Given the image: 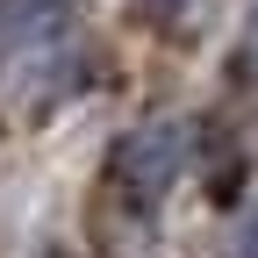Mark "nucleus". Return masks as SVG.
Masks as SVG:
<instances>
[{"label": "nucleus", "instance_id": "nucleus-2", "mask_svg": "<svg viewBox=\"0 0 258 258\" xmlns=\"http://www.w3.org/2000/svg\"><path fill=\"white\" fill-rule=\"evenodd\" d=\"M137 8H144V15H158V22H172V15L186 8V0H137Z\"/></svg>", "mask_w": 258, "mask_h": 258}, {"label": "nucleus", "instance_id": "nucleus-3", "mask_svg": "<svg viewBox=\"0 0 258 258\" xmlns=\"http://www.w3.org/2000/svg\"><path fill=\"white\" fill-rule=\"evenodd\" d=\"M237 258H258V222H251V230H244V251Z\"/></svg>", "mask_w": 258, "mask_h": 258}, {"label": "nucleus", "instance_id": "nucleus-1", "mask_svg": "<svg viewBox=\"0 0 258 258\" xmlns=\"http://www.w3.org/2000/svg\"><path fill=\"white\" fill-rule=\"evenodd\" d=\"M179 165H186V122H144L115 144L108 172H115V194L129 208H158L165 186L179 179Z\"/></svg>", "mask_w": 258, "mask_h": 258}]
</instances>
